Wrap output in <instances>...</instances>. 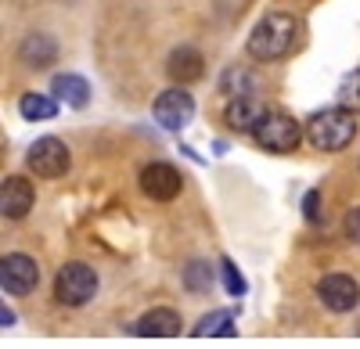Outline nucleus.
Masks as SVG:
<instances>
[{
	"label": "nucleus",
	"instance_id": "obj_1",
	"mask_svg": "<svg viewBox=\"0 0 360 349\" xmlns=\"http://www.w3.org/2000/svg\"><path fill=\"white\" fill-rule=\"evenodd\" d=\"M299 40V18L295 15H285V11H274L256 22V29L249 33V54L259 58V62H278L285 58Z\"/></svg>",
	"mask_w": 360,
	"mask_h": 349
},
{
	"label": "nucleus",
	"instance_id": "obj_2",
	"mask_svg": "<svg viewBox=\"0 0 360 349\" xmlns=\"http://www.w3.org/2000/svg\"><path fill=\"white\" fill-rule=\"evenodd\" d=\"M307 137L317 152H342L356 137V119L346 108H324L307 123Z\"/></svg>",
	"mask_w": 360,
	"mask_h": 349
},
{
	"label": "nucleus",
	"instance_id": "obj_3",
	"mask_svg": "<svg viewBox=\"0 0 360 349\" xmlns=\"http://www.w3.org/2000/svg\"><path fill=\"white\" fill-rule=\"evenodd\" d=\"M98 292V274L86 263H65L54 277V299L62 306H83Z\"/></svg>",
	"mask_w": 360,
	"mask_h": 349
},
{
	"label": "nucleus",
	"instance_id": "obj_4",
	"mask_svg": "<svg viewBox=\"0 0 360 349\" xmlns=\"http://www.w3.org/2000/svg\"><path fill=\"white\" fill-rule=\"evenodd\" d=\"M252 137L266 152H295L299 140H303V126H299L292 115H285V112H266V119L256 126Z\"/></svg>",
	"mask_w": 360,
	"mask_h": 349
},
{
	"label": "nucleus",
	"instance_id": "obj_5",
	"mask_svg": "<svg viewBox=\"0 0 360 349\" xmlns=\"http://www.w3.org/2000/svg\"><path fill=\"white\" fill-rule=\"evenodd\" d=\"M25 166L33 169L37 177H44V180H58V177H65V173H69L72 155H69V148H65V140H58V137H40L33 148H29Z\"/></svg>",
	"mask_w": 360,
	"mask_h": 349
},
{
	"label": "nucleus",
	"instance_id": "obj_6",
	"mask_svg": "<svg viewBox=\"0 0 360 349\" xmlns=\"http://www.w3.org/2000/svg\"><path fill=\"white\" fill-rule=\"evenodd\" d=\"M155 123L166 130H184L195 115V98L184 91V86H173V91H162L155 98Z\"/></svg>",
	"mask_w": 360,
	"mask_h": 349
},
{
	"label": "nucleus",
	"instance_id": "obj_7",
	"mask_svg": "<svg viewBox=\"0 0 360 349\" xmlns=\"http://www.w3.org/2000/svg\"><path fill=\"white\" fill-rule=\"evenodd\" d=\"M0 284H4V292H11V296H29L40 284L37 259H29L22 252L4 256V263H0Z\"/></svg>",
	"mask_w": 360,
	"mask_h": 349
},
{
	"label": "nucleus",
	"instance_id": "obj_8",
	"mask_svg": "<svg viewBox=\"0 0 360 349\" xmlns=\"http://www.w3.org/2000/svg\"><path fill=\"white\" fill-rule=\"evenodd\" d=\"M317 299L332 313H349L360 303V284L349 274H324L317 281Z\"/></svg>",
	"mask_w": 360,
	"mask_h": 349
},
{
	"label": "nucleus",
	"instance_id": "obj_9",
	"mask_svg": "<svg viewBox=\"0 0 360 349\" xmlns=\"http://www.w3.org/2000/svg\"><path fill=\"white\" fill-rule=\"evenodd\" d=\"M180 187H184V180H180V173L169 166V162H152L141 169V191L148 198L155 202H169L180 195Z\"/></svg>",
	"mask_w": 360,
	"mask_h": 349
},
{
	"label": "nucleus",
	"instance_id": "obj_10",
	"mask_svg": "<svg viewBox=\"0 0 360 349\" xmlns=\"http://www.w3.org/2000/svg\"><path fill=\"white\" fill-rule=\"evenodd\" d=\"M33 202H37V191L25 177H8L4 187H0V213H4V220H22L33 209Z\"/></svg>",
	"mask_w": 360,
	"mask_h": 349
},
{
	"label": "nucleus",
	"instance_id": "obj_11",
	"mask_svg": "<svg viewBox=\"0 0 360 349\" xmlns=\"http://www.w3.org/2000/svg\"><path fill=\"white\" fill-rule=\"evenodd\" d=\"M266 105L259 101V98H252V94H242V98H231V105H227V126H234V130H249V133H256V126L266 119Z\"/></svg>",
	"mask_w": 360,
	"mask_h": 349
},
{
	"label": "nucleus",
	"instance_id": "obj_12",
	"mask_svg": "<svg viewBox=\"0 0 360 349\" xmlns=\"http://www.w3.org/2000/svg\"><path fill=\"white\" fill-rule=\"evenodd\" d=\"M166 72H169V79H176V83H195V79H202V72H205V58H202L195 47H176V51L169 54V62H166Z\"/></svg>",
	"mask_w": 360,
	"mask_h": 349
},
{
	"label": "nucleus",
	"instance_id": "obj_13",
	"mask_svg": "<svg viewBox=\"0 0 360 349\" xmlns=\"http://www.w3.org/2000/svg\"><path fill=\"white\" fill-rule=\"evenodd\" d=\"M134 331L144 335V338H169V335H180V313H176V310H166V306L148 310L141 321H137Z\"/></svg>",
	"mask_w": 360,
	"mask_h": 349
},
{
	"label": "nucleus",
	"instance_id": "obj_14",
	"mask_svg": "<svg viewBox=\"0 0 360 349\" xmlns=\"http://www.w3.org/2000/svg\"><path fill=\"white\" fill-rule=\"evenodd\" d=\"M51 94H54L58 101H65L69 108H86V101H90V83H86L83 76H76V72H62V76H54Z\"/></svg>",
	"mask_w": 360,
	"mask_h": 349
},
{
	"label": "nucleus",
	"instance_id": "obj_15",
	"mask_svg": "<svg viewBox=\"0 0 360 349\" xmlns=\"http://www.w3.org/2000/svg\"><path fill=\"white\" fill-rule=\"evenodd\" d=\"M18 112H22V119H29V123L54 119V115H58V98H47V94H22Z\"/></svg>",
	"mask_w": 360,
	"mask_h": 349
},
{
	"label": "nucleus",
	"instance_id": "obj_16",
	"mask_svg": "<svg viewBox=\"0 0 360 349\" xmlns=\"http://www.w3.org/2000/svg\"><path fill=\"white\" fill-rule=\"evenodd\" d=\"M54 54H58V47H54L51 37H29V40L22 44V62H25V65L44 69V65L54 62Z\"/></svg>",
	"mask_w": 360,
	"mask_h": 349
},
{
	"label": "nucleus",
	"instance_id": "obj_17",
	"mask_svg": "<svg viewBox=\"0 0 360 349\" xmlns=\"http://www.w3.org/2000/svg\"><path fill=\"white\" fill-rule=\"evenodd\" d=\"M238 328H234V313L231 310H213V313H205L202 321L195 324V335L198 338H205V335H234Z\"/></svg>",
	"mask_w": 360,
	"mask_h": 349
},
{
	"label": "nucleus",
	"instance_id": "obj_18",
	"mask_svg": "<svg viewBox=\"0 0 360 349\" xmlns=\"http://www.w3.org/2000/svg\"><path fill=\"white\" fill-rule=\"evenodd\" d=\"M339 108L360 112V69H353V72L339 83Z\"/></svg>",
	"mask_w": 360,
	"mask_h": 349
},
{
	"label": "nucleus",
	"instance_id": "obj_19",
	"mask_svg": "<svg viewBox=\"0 0 360 349\" xmlns=\"http://www.w3.org/2000/svg\"><path fill=\"white\" fill-rule=\"evenodd\" d=\"M184 284L191 288V292H209V284H213V270H209V263H188Z\"/></svg>",
	"mask_w": 360,
	"mask_h": 349
},
{
	"label": "nucleus",
	"instance_id": "obj_20",
	"mask_svg": "<svg viewBox=\"0 0 360 349\" xmlns=\"http://www.w3.org/2000/svg\"><path fill=\"white\" fill-rule=\"evenodd\" d=\"M220 274H224V288L238 299V296H245L249 292V284H245V277H242V270H238L231 259H220Z\"/></svg>",
	"mask_w": 360,
	"mask_h": 349
},
{
	"label": "nucleus",
	"instance_id": "obj_21",
	"mask_svg": "<svg viewBox=\"0 0 360 349\" xmlns=\"http://www.w3.org/2000/svg\"><path fill=\"white\" fill-rule=\"evenodd\" d=\"M303 213H307L310 223L321 220V191H307V198H303Z\"/></svg>",
	"mask_w": 360,
	"mask_h": 349
},
{
	"label": "nucleus",
	"instance_id": "obj_22",
	"mask_svg": "<svg viewBox=\"0 0 360 349\" xmlns=\"http://www.w3.org/2000/svg\"><path fill=\"white\" fill-rule=\"evenodd\" d=\"M346 235H349V238L360 245V206L346 213Z\"/></svg>",
	"mask_w": 360,
	"mask_h": 349
},
{
	"label": "nucleus",
	"instance_id": "obj_23",
	"mask_svg": "<svg viewBox=\"0 0 360 349\" xmlns=\"http://www.w3.org/2000/svg\"><path fill=\"white\" fill-rule=\"evenodd\" d=\"M0 324H4V328H11V324H15V313H11L8 306H4V310H0Z\"/></svg>",
	"mask_w": 360,
	"mask_h": 349
}]
</instances>
